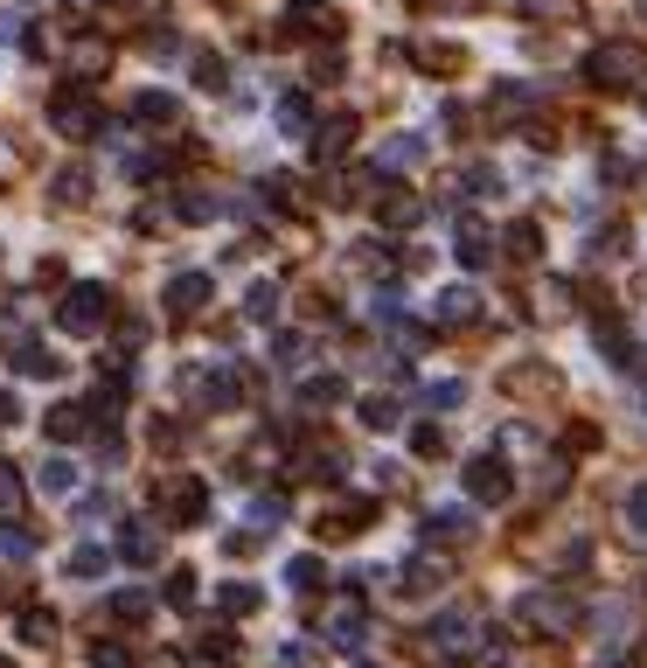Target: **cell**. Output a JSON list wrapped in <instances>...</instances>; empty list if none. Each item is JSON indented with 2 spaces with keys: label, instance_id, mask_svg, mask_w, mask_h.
Returning <instances> with one entry per match:
<instances>
[{
  "label": "cell",
  "instance_id": "obj_1",
  "mask_svg": "<svg viewBox=\"0 0 647 668\" xmlns=\"http://www.w3.org/2000/svg\"><path fill=\"white\" fill-rule=\"evenodd\" d=\"M49 126L63 132V140H91V132H105V105L91 84H63L49 98Z\"/></svg>",
  "mask_w": 647,
  "mask_h": 668
},
{
  "label": "cell",
  "instance_id": "obj_2",
  "mask_svg": "<svg viewBox=\"0 0 647 668\" xmlns=\"http://www.w3.org/2000/svg\"><path fill=\"white\" fill-rule=\"evenodd\" d=\"M592 84H605V91H640V84H647V56H640L634 43H605V49L592 56Z\"/></svg>",
  "mask_w": 647,
  "mask_h": 668
},
{
  "label": "cell",
  "instance_id": "obj_3",
  "mask_svg": "<svg viewBox=\"0 0 647 668\" xmlns=\"http://www.w3.org/2000/svg\"><path fill=\"white\" fill-rule=\"evenodd\" d=\"M105 314H111V293H105V285H70L63 307H56L63 335H98V328H105Z\"/></svg>",
  "mask_w": 647,
  "mask_h": 668
},
{
  "label": "cell",
  "instance_id": "obj_4",
  "mask_svg": "<svg viewBox=\"0 0 647 668\" xmlns=\"http://www.w3.org/2000/svg\"><path fill=\"white\" fill-rule=\"evenodd\" d=\"M279 35H341V8H328V0H293Z\"/></svg>",
  "mask_w": 647,
  "mask_h": 668
},
{
  "label": "cell",
  "instance_id": "obj_5",
  "mask_svg": "<svg viewBox=\"0 0 647 668\" xmlns=\"http://www.w3.org/2000/svg\"><path fill=\"white\" fill-rule=\"evenodd\" d=\"M181 390L188 397H196V405H237V370H231V362H223V370H188L181 376Z\"/></svg>",
  "mask_w": 647,
  "mask_h": 668
},
{
  "label": "cell",
  "instance_id": "obj_6",
  "mask_svg": "<svg viewBox=\"0 0 647 668\" xmlns=\"http://www.w3.org/2000/svg\"><path fill=\"white\" fill-rule=\"evenodd\" d=\"M209 293H216V279H209V272H181L175 285H167V314H175V320L202 314V307H209Z\"/></svg>",
  "mask_w": 647,
  "mask_h": 668
},
{
  "label": "cell",
  "instance_id": "obj_7",
  "mask_svg": "<svg viewBox=\"0 0 647 668\" xmlns=\"http://www.w3.org/2000/svg\"><path fill=\"white\" fill-rule=\"evenodd\" d=\"M417 216H425V202H417L411 188H384V196H376V223H384V231H411Z\"/></svg>",
  "mask_w": 647,
  "mask_h": 668
},
{
  "label": "cell",
  "instance_id": "obj_8",
  "mask_svg": "<svg viewBox=\"0 0 647 668\" xmlns=\"http://www.w3.org/2000/svg\"><path fill=\"white\" fill-rule=\"evenodd\" d=\"M349 147H355V112H328V126L314 132V154L320 161H341Z\"/></svg>",
  "mask_w": 647,
  "mask_h": 668
},
{
  "label": "cell",
  "instance_id": "obj_9",
  "mask_svg": "<svg viewBox=\"0 0 647 668\" xmlns=\"http://www.w3.org/2000/svg\"><path fill=\"white\" fill-rule=\"evenodd\" d=\"M132 119H140L146 132H167L181 119V98H167V91H140V98H132Z\"/></svg>",
  "mask_w": 647,
  "mask_h": 668
},
{
  "label": "cell",
  "instance_id": "obj_10",
  "mask_svg": "<svg viewBox=\"0 0 647 668\" xmlns=\"http://www.w3.org/2000/svg\"><path fill=\"white\" fill-rule=\"evenodd\" d=\"M154 494H167V515H175V523H202V502H209L202 481H188V473H181V481H167Z\"/></svg>",
  "mask_w": 647,
  "mask_h": 668
},
{
  "label": "cell",
  "instance_id": "obj_11",
  "mask_svg": "<svg viewBox=\"0 0 647 668\" xmlns=\"http://www.w3.org/2000/svg\"><path fill=\"white\" fill-rule=\"evenodd\" d=\"M119 558H126V564H154V558H161V529H154V523H126V529H119Z\"/></svg>",
  "mask_w": 647,
  "mask_h": 668
},
{
  "label": "cell",
  "instance_id": "obj_12",
  "mask_svg": "<svg viewBox=\"0 0 647 668\" xmlns=\"http://www.w3.org/2000/svg\"><path fill=\"white\" fill-rule=\"evenodd\" d=\"M49 202H63V209H84L91 202V167H56V181H49Z\"/></svg>",
  "mask_w": 647,
  "mask_h": 668
},
{
  "label": "cell",
  "instance_id": "obj_13",
  "mask_svg": "<svg viewBox=\"0 0 647 668\" xmlns=\"http://www.w3.org/2000/svg\"><path fill=\"white\" fill-rule=\"evenodd\" d=\"M467 488L481 494V502H502V494H508V473L494 467V460H473V467H467Z\"/></svg>",
  "mask_w": 647,
  "mask_h": 668
},
{
  "label": "cell",
  "instance_id": "obj_14",
  "mask_svg": "<svg viewBox=\"0 0 647 668\" xmlns=\"http://www.w3.org/2000/svg\"><path fill=\"white\" fill-rule=\"evenodd\" d=\"M328 641H334V647H363V606H334Z\"/></svg>",
  "mask_w": 647,
  "mask_h": 668
},
{
  "label": "cell",
  "instance_id": "obj_15",
  "mask_svg": "<svg viewBox=\"0 0 647 668\" xmlns=\"http://www.w3.org/2000/svg\"><path fill=\"white\" fill-rule=\"evenodd\" d=\"M84 425H91L84 405H56L49 411V438H84Z\"/></svg>",
  "mask_w": 647,
  "mask_h": 668
},
{
  "label": "cell",
  "instance_id": "obj_16",
  "mask_svg": "<svg viewBox=\"0 0 647 668\" xmlns=\"http://www.w3.org/2000/svg\"><path fill=\"white\" fill-rule=\"evenodd\" d=\"M417 154H425V140H411V132H397V140L384 147V154H376V167H411Z\"/></svg>",
  "mask_w": 647,
  "mask_h": 668
},
{
  "label": "cell",
  "instance_id": "obj_17",
  "mask_svg": "<svg viewBox=\"0 0 647 668\" xmlns=\"http://www.w3.org/2000/svg\"><path fill=\"white\" fill-rule=\"evenodd\" d=\"M307 119H314V105L299 98V91H293V98H279V132H293V140H299V132H307Z\"/></svg>",
  "mask_w": 647,
  "mask_h": 668
},
{
  "label": "cell",
  "instance_id": "obj_18",
  "mask_svg": "<svg viewBox=\"0 0 647 668\" xmlns=\"http://www.w3.org/2000/svg\"><path fill=\"white\" fill-rule=\"evenodd\" d=\"M35 481H43V494H70V488H78V467H70V460H43Z\"/></svg>",
  "mask_w": 647,
  "mask_h": 668
},
{
  "label": "cell",
  "instance_id": "obj_19",
  "mask_svg": "<svg viewBox=\"0 0 647 668\" xmlns=\"http://www.w3.org/2000/svg\"><path fill=\"white\" fill-rule=\"evenodd\" d=\"M216 606H223L231 620H244V613L258 606V585H223V591H216Z\"/></svg>",
  "mask_w": 647,
  "mask_h": 668
},
{
  "label": "cell",
  "instance_id": "obj_20",
  "mask_svg": "<svg viewBox=\"0 0 647 668\" xmlns=\"http://www.w3.org/2000/svg\"><path fill=\"white\" fill-rule=\"evenodd\" d=\"M8 515H22V473L0 460V523H8Z\"/></svg>",
  "mask_w": 647,
  "mask_h": 668
},
{
  "label": "cell",
  "instance_id": "obj_21",
  "mask_svg": "<svg viewBox=\"0 0 647 668\" xmlns=\"http://www.w3.org/2000/svg\"><path fill=\"white\" fill-rule=\"evenodd\" d=\"M473 307H481V300H473V285H452V293L439 300V320H473Z\"/></svg>",
  "mask_w": 647,
  "mask_h": 668
},
{
  "label": "cell",
  "instance_id": "obj_22",
  "mask_svg": "<svg viewBox=\"0 0 647 668\" xmlns=\"http://www.w3.org/2000/svg\"><path fill=\"white\" fill-rule=\"evenodd\" d=\"M14 370H28V376H56L63 362H56V349H14Z\"/></svg>",
  "mask_w": 647,
  "mask_h": 668
},
{
  "label": "cell",
  "instance_id": "obj_23",
  "mask_svg": "<svg viewBox=\"0 0 647 668\" xmlns=\"http://www.w3.org/2000/svg\"><path fill=\"white\" fill-rule=\"evenodd\" d=\"M487 251H494V244H487L481 223H460V258H467V265H487Z\"/></svg>",
  "mask_w": 647,
  "mask_h": 668
},
{
  "label": "cell",
  "instance_id": "obj_24",
  "mask_svg": "<svg viewBox=\"0 0 647 668\" xmlns=\"http://www.w3.org/2000/svg\"><path fill=\"white\" fill-rule=\"evenodd\" d=\"M0 558H8V564L35 558V537H28V529H0Z\"/></svg>",
  "mask_w": 647,
  "mask_h": 668
},
{
  "label": "cell",
  "instance_id": "obj_25",
  "mask_svg": "<svg viewBox=\"0 0 647 668\" xmlns=\"http://www.w3.org/2000/svg\"><path fill=\"white\" fill-rule=\"evenodd\" d=\"M537 251H543L537 223H516V231H508V258H537Z\"/></svg>",
  "mask_w": 647,
  "mask_h": 668
},
{
  "label": "cell",
  "instance_id": "obj_26",
  "mask_svg": "<svg viewBox=\"0 0 647 668\" xmlns=\"http://www.w3.org/2000/svg\"><path fill=\"white\" fill-rule=\"evenodd\" d=\"M22 641H28V647H49V641H56V620H49V613H22Z\"/></svg>",
  "mask_w": 647,
  "mask_h": 668
},
{
  "label": "cell",
  "instance_id": "obj_27",
  "mask_svg": "<svg viewBox=\"0 0 647 668\" xmlns=\"http://www.w3.org/2000/svg\"><path fill=\"white\" fill-rule=\"evenodd\" d=\"M251 523H258V529H279V523H285V502H279V494H258V502H251Z\"/></svg>",
  "mask_w": 647,
  "mask_h": 668
},
{
  "label": "cell",
  "instance_id": "obj_28",
  "mask_svg": "<svg viewBox=\"0 0 647 668\" xmlns=\"http://www.w3.org/2000/svg\"><path fill=\"white\" fill-rule=\"evenodd\" d=\"M272 307H279V285H251V293H244V314L251 320H264Z\"/></svg>",
  "mask_w": 647,
  "mask_h": 668
},
{
  "label": "cell",
  "instance_id": "obj_29",
  "mask_svg": "<svg viewBox=\"0 0 647 668\" xmlns=\"http://www.w3.org/2000/svg\"><path fill=\"white\" fill-rule=\"evenodd\" d=\"M98 571H105V550L98 543H84L78 558H70V578H98Z\"/></svg>",
  "mask_w": 647,
  "mask_h": 668
},
{
  "label": "cell",
  "instance_id": "obj_30",
  "mask_svg": "<svg viewBox=\"0 0 647 668\" xmlns=\"http://www.w3.org/2000/svg\"><path fill=\"white\" fill-rule=\"evenodd\" d=\"M111 613H119V620H146V591H111Z\"/></svg>",
  "mask_w": 647,
  "mask_h": 668
},
{
  "label": "cell",
  "instance_id": "obj_31",
  "mask_svg": "<svg viewBox=\"0 0 647 668\" xmlns=\"http://www.w3.org/2000/svg\"><path fill=\"white\" fill-rule=\"evenodd\" d=\"M363 418H369L376 432H390V425H397V405H390V397H369V405H363Z\"/></svg>",
  "mask_w": 647,
  "mask_h": 668
},
{
  "label": "cell",
  "instance_id": "obj_32",
  "mask_svg": "<svg viewBox=\"0 0 647 668\" xmlns=\"http://www.w3.org/2000/svg\"><path fill=\"white\" fill-rule=\"evenodd\" d=\"M285 578H293L299 591H314V585H320V558H293V571H285Z\"/></svg>",
  "mask_w": 647,
  "mask_h": 668
},
{
  "label": "cell",
  "instance_id": "obj_33",
  "mask_svg": "<svg viewBox=\"0 0 647 668\" xmlns=\"http://www.w3.org/2000/svg\"><path fill=\"white\" fill-rule=\"evenodd\" d=\"M334 397H341V376H314L307 384V405H334Z\"/></svg>",
  "mask_w": 647,
  "mask_h": 668
},
{
  "label": "cell",
  "instance_id": "obj_34",
  "mask_svg": "<svg viewBox=\"0 0 647 668\" xmlns=\"http://www.w3.org/2000/svg\"><path fill=\"white\" fill-rule=\"evenodd\" d=\"M111 508H119V502H111V494H91V502H78V515H84V523H105Z\"/></svg>",
  "mask_w": 647,
  "mask_h": 668
},
{
  "label": "cell",
  "instance_id": "obj_35",
  "mask_svg": "<svg viewBox=\"0 0 647 668\" xmlns=\"http://www.w3.org/2000/svg\"><path fill=\"white\" fill-rule=\"evenodd\" d=\"M91 661H98V668H126V647L119 641H98V647H91Z\"/></svg>",
  "mask_w": 647,
  "mask_h": 668
},
{
  "label": "cell",
  "instance_id": "obj_36",
  "mask_svg": "<svg viewBox=\"0 0 647 668\" xmlns=\"http://www.w3.org/2000/svg\"><path fill=\"white\" fill-rule=\"evenodd\" d=\"M167 591H175V606H188V599H196V571H175V578H167Z\"/></svg>",
  "mask_w": 647,
  "mask_h": 668
},
{
  "label": "cell",
  "instance_id": "obj_37",
  "mask_svg": "<svg viewBox=\"0 0 647 668\" xmlns=\"http://www.w3.org/2000/svg\"><path fill=\"white\" fill-rule=\"evenodd\" d=\"M425 397H432V405H439V411H452V405H460V397H467V390H460V384H432Z\"/></svg>",
  "mask_w": 647,
  "mask_h": 668
},
{
  "label": "cell",
  "instance_id": "obj_38",
  "mask_svg": "<svg viewBox=\"0 0 647 668\" xmlns=\"http://www.w3.org/2000/svg\"><path fill=\"white\" fill-rule=\"evenodd\" d=\"M70 56H78V70H98V63H105L111 49H98V43H78V49H70Z\"/></svg>",
  "mask_w": 647,
  "mask_h": 668
},
{
  "label": "cell",
  "instance_id": "obj_39",
  "mask_svg": "<svg viewBox=\"0 0 647 668\" xmlns=\"http://www.w3.org/2000/svg\"><path fill=\"white\" fill-rule=\"evenodd\" d=\"M196 84H223V63H216V56H196Z\"/></svg>",
  "mask_w": 647,
  "mask_h": 668
},
{
  "label": "cell",
  "instance_id": "obj_40",
  "mask_svg": "<svg viewBox=\"0 0 647 668\" xmlns=\"http://www.w3.org/2000/svg\"><path fill=\"white\" fill-rule=\"evenodd\" d=\"M522 8H529V14H557V22H564V14H570V0H522Z\"/></svg>",
  "mask_w": 647,
  "mask_h": 668
},
{
  "label": "cell",
  "instance_id": "obj_41",
  "mask_svg": "<svg viewBox=\"0 0 647 668\" xmlns=\"http://www.w3.org/2000/svg\"><path fill=\"white\" fill-rule=\"evenodd\" d=\"M279 661H285V668H314V647H285Z\"/></svg>",
  "mask_w": 647,
  "mask_h": 668
},
{
  "label": "cell",
  "instance_id": "obj_42",
  "mask_svg": "<svg viewBox=\"0 0 647 668\" xmlns=\"http://www.w3.org/2000/svg\"><path fill=\"white\" fill-rule=\"evenodd\" d=\"M0 668H8V661H0Z\"/></svg>",
  "mask_w": 647,
  "mask_h": 668
}]
</instances>
